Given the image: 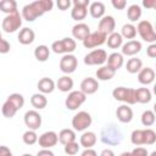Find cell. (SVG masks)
<instances>
[{
  "label": "cell",
  "instance_id": "83f0119b",
  "mask_svg": "<svg viewBox=\"0 0 156 156\" xmlns=\"http://www.w3.org/2000/svg\"><path fill=\"white\" fill-rule=\"evenodd\" d=\"M116 71H113L112 68H110L108 66H101L100 68L96 69L95 74H96V78L99 80H110L111 78H113Z\"/></svg>",
  "mask_w": 156,
  "mask_h": 156
},
{
  "label": "cell",
  "instance_id": "f907efd6",
  "mask_svg": "<svg viewBox=\"0 0 156 156\" xmlns=\"http://www.w3.org/2000/svg\"><path fill=\"white\" fill-rule=\"evenodd\" d=\"M143 6H145L146 9H154L156 7V0H144Z\"/></svg>",
  "mask_w": 156,
  "mask_h": 156
},
{
  "label": "cell",
  "instance_id": "3957f363",
  "mask_svg": "<svg viewBox=\"0 0 156 156\" xmlns=\"http://www.w3.org/2000/svg\"><path fill=\"white\" fill-rule=\"evenodd\" d=\"M136 28V32L139 33L140 38L147 43H151V44H155L156 41V33L154 30V27L151 24V22L144 20V21H140L138 23V26L135 27Z\"/></svg>",
  "mask_w": 156,
  "mask_h": 156
},
{
  "label": "cell",
  "instance_id": "f35d334b",
  "mask_svg": "<svg viewBox=\"0 0 156 156\" xmlns=\"http://www.w3.org/2000/svg\"><path fill=\"white\" fill-rule=\"evenodd\" d=\"M17 111H18V110H17L10 101H7V100L4 102L2 108H1V112H2L4 117H6V118H12V117L16 115Z\"/></svg>",
  "mask_w": 156,
  "mask_h": 156
},
{
  "label": "cell",
  "instance_id": "52a82bcc",
  "mask_svg": "<svg viewBox=\"0 0 156 156\" xmlns=\"http://www.w3.org/2000/svg\"><path fill=\"white\" fill-rule=\"evenodd\" d=\"M91 116L85 112V111H79L78 113H76L72 118V127L74 130L77 132H82L85 130L88 127H90L91 124Z\"/></svg>",
  "mask_w": 156,
  "mask_h": 156
},
{
  "label": "cell",
  "instance_id": "6f0895ef",
  "mask_svg": "<svg viewBox=\"0 0 156 156\" xmlns=\"http://www.w3.org/2000/svg\"><path fill=\"white\" fill-rule=\"evenodd\" d=\"M22 156H32V155H30V154H23Z\"/></svg>",
  "mask_w": 156,
  "mask_h": 156
},
{
  "label": "cell",
  "instance_id": "8992f818",
  "mask_svg": "<svg viewBox=\"0 0 156 156\" xmlns=\"http://www.w3.org/2000/svg\"><path fill=\"white\" fill-rule=\"evenodd\" d=\"M87 100V95L83 94L80 90H73L68 94V96L65 100V105L68 110L74 111L78 107H80Z\"/></svg>",
  "mask_w": 156,
  "mask_h": 156
},
{
  "label": "cell",
  "instance_id": "7c38bea8",
  "mask_svg": "<svg viewBox=\"0 0 156 156\" xmlns=\"http://www.w3.org/2000/svg\"><path fill=\"white\" fill-rule=\"evenodd\" d=\"M77 66H78L77 57L72 54H66L60 60V69L66 74H69V73L74 72Z\"/></svg>",
  "mask_w": 156,
  "mask_h": 156
},
{
  "label": "cell",
  "instance_id": "4fadbf2b",
  "mask_svg": "<svg viewBox=\"0 0 156 156\" xmlns=\"http://www.w3.org/2000/svg\"><path fill=\"white\" fill-rule=\"evenodd\" d=\"M24 123L30 130H37L41 126V116L35 110H29L24 113Z\"/></svg>",
  "mask_w": 156,
  "mask_h": 156
},
{
  "label": "cell",
  "instance_id": "d6a6232c",
  "mask_svg": "<svg viewBox=\"0 0 156 156\" xmlns=\"http://www.w3.org/2000/svg\"><path fill=\"white\" fill-rule=\"evenodd\" d=\"M50 55V50L46 45H38L34 49V56L39 62H45L49 58Z\"/></svg>",
  "mask_w": 156,
  "mask_h": 156
},
{
  "label": "cell",
  "instance_id": "5b68a950",
  "mask_svg": "<svg viewBox=\"0 0 156 156\" xmlns=\"http://www.w3.org/2000/svg\"><path fill=\"white\" fill-rule=\"evenodd\" d=\"M76 40L72 38H63L61 40H56L51 44V49L55 54H71L76 50Z\"/></svg>",
  "mask_w": 156,
  "mask_h": 156
},
{
  "label": "cell",
  "instance_id": "ee69618b",
  "mask_svg": "<svg viewBox=\"0 0 156 156\" xmlns=\"http://www.w3.org/2000/svg\"><path fill=\"white\" fill-rule=\"evenodd\" d=\"M130 156H149V154H147V150L145 147L136 146L135 149H133L130 151Z\"/></svg>",
  "mask_w": 156,
  "mask_h": 156
},
{
  "label": "cell",
  "instance_id": "e575fe53",
  "mask_svg": "<svg viewBox=\"0 0 156 156\" xmlns=\"http://www.w3.org/2000/svg\"><path fill=\"white\" fill-rule=\"evenodd\" d=\"M127 16H128V20L132 21V22H136L140 17H141V7L136 4H133L128 7L127 10Z\"/></svg>",
  "mask_w": 156,
  "mask_h": 156
},
{
  "label": "cell",
  "instance_id": "74e56055",
  "mask_svg": "<svg viewBox=\"0 0 156 156\" xmlns=\"http://www.w3.org/2000/svg\"><path fill=\"white\" fill-rule=\"evenodd\" d=\"M130 141L132 144L140 146L144 145V129H135L130 134Z\"/></svg>",
  "mask_w": 156,
  "mask_h": 156
},
{
  "label": "cell",
  "instance_id": "681fc988",
  "mask_svg": "<svg viewBox=\"0 0 156 156\" xmlns=\"http://www.w3.org/2000/svg\"><path fill=\"white\" fill-rule=\"evenodd\" d=\"M0 156H13L10 149L5 145H0Z\"/></svg>",
  "mask_w": 156,
  "mask_h": 156
},
{
  "label": "cell",
  "instance_id": "7dc6e473",
  "mask_svg": "<svg viewBox=\"0 0 156 156\" xmlns=\"http://www.w3.org/2000/svg\"><path fill=\"white\" fill-rule=\"evenodd\" d=\"M69 6H71V1L69 0H58L57 1V7L61 11H65V10L69 9Z\"/></svg>",
  "mask_w": 156,
  "mask_h": 156
},
{
  "label": "cell",
  "instance_id": "ba28073f",
  "mask_svg": "<svg viewBox=\"0 0 156 156\" xmlns=\"http://www.w3.org/2000/svg\"><path fill=\"white\" fill-rule=\"evenodd\" d=\"M88 5H90L89 0H73V9L71 10V17L76 21L84 20L88 13Z\"/></svg>",
  "mask_w": 156,
  "mask_h": 156
},
{
  "label": "cell",
  "instance_id": "9a60e30c",
  "mask_svg": "<svg viewBox=\"0 0 156 156\" xmlns=\"http://www.w3.org/2000/svg\"><path fill=\"white\" fill-rule=\"evenodd\" d=\"M115 27H116V22L115 18L112 16H104L100 21H99V26H98V30L104 33L105 35H110L111 33L115 32Z\"/></svg>",
  "mask_w": 156,
  "mask_h": 156
},
{
  "label": "cell",
  "instance_id": "4316f807",
  "mask_svg": "<svg viewBox=\"0 0 156 156\" xmlns=\"http://www.w3.org/2000/svg\"><path fill=\"white\" fill-rule=\"evenodd\" d=\"M57 136H58V141L61 144H63V145H67L69 143L76 141V133H74V130L68 129V128L67 129H62L57 134Z\"/></svg>",
  "mask_w": 156,
  "mask_h": 156
},
{
  "label": "cell",
  "instance_id": "11a10c76",
  "mask_svg": "<svg viewBox=\"0 0 156 156\" xmlns=\"http://www.w3.org/2000/svg\"><path fill=\"white\" fill-rule=\"evenodd\" d=\"M119 156H130V152H129V151H124V152H122Z\"/></svg>",
  "mask_w": 156,
  "mask_h": 156
},
{
  "label": "cell",
  "instance_id": "680465c9",
  "mask_svg": "<svg viewBox=\"0 0 156 156\" xmlns=\"http://www.w3.org/2000/svg\"><path fill=\"white\" fill-rule=\"evenodd\" d=\"M0 39H2V37H1V32H0Z\"/></svg>",
  "mask_w": 156,
  "mask_h": 156
},
{
  "label": "cell",
  "instance_id": "9f6ffc18",
  "mask_svg": "<svg viewBox=\"0 0 156 156\" xmlns=\"http://www.w3.org/2000/svg\"><path fill=\"white\" fill-rule=\"evenodd\" d=\"M150 156H156V151H152V152H151V155H150Z\"/></svg>",
  "mask_w": 156,
  "mask_h": 156
},
{
  "label": "cell",
  "instance_id": "7402d4cb",
  "mask_svg": "<svg viewBox=\"0 0 156 156\" xmlns=\"http://www.w3.org/2000/svg\"><path fill=\"white\" fill-rule=\"evenodd\" d=\"M106 61H107V66L110 68H112L113 71L119 69L123 66V62H124L123 55L119 54V52H112L111 55L107 56V60Z\"/></svg>",
  "mask_w": 156,
  "mask_h": 156
},
{
  "label": "cell",
  "instance_id": "2e32d148",
  "mask_svg": "<svg viewBox=\"0 0 156 156\" xmlns=\"http://www.w3.org/2000/svg\"><path fill=\"white\" fill-rule=\"evenodd\" d=\"M98 89H99V82L95 78L87 77L80 83V91L85 95H91V94L96 93Z\"/></svg>",
  "mask_w": 156,
  "mask_h": 156
},
{
  "label": "cell",
  "instance_id": "f546056e",
  "mask_svg": "<svg viewBox=\"0 0 156 156\" xmlns=\"http://www.w3.org/2000/svg\"><path fill=\"white\" fill-rule=\"evenodd\" d=\"M151 100V91L147 88H139L135 89V102L146 104Z\"/></svg>",
  "mask_w": 156,
  "mask_h": 156
},
{
  "label": "cell",
  "instance_id": "f6af8a7d",
  "mask_svg": "<svg viewBox=\"0 0 156 156\" xmlns=\"http://www.w3.org/2000/svg\"><path fill=\"white\" fill-rule=\"evenodd\" d=\"M10 49H11L10 43L5 39H0V54H7Z\"/></svg>",
  "mask_w": 156,
  "mask_h": 156
},
{
  "label": "cell",
  "instance_id": "ab89813d",
  "mask_svg": "<svg viewBox=\"0 0 156 156\" xmlns=\"http://www.w3.org/2000/svg\"><path fill=\"white\" fill-rule=\"evenodd\" d=\"M141 123L145 127H151L155 123V113L151 110H146L141 115Z\"/></svg>",
  "mask_w": 156,
  "mask_h": 156
},
{
  "label": "cell",
  "instance_id": "d4e9b609",
  "mask_svg": "<svg viewBox=\"0 0 156 156\" xmlns=\"http://www.w3.org/2000/svg\"><path fill=\"white\" fill-rule=\"evenodd\" d=\"M89 12L93 18H102L105 15V5L101 1H94L90 4Z\"/></svg>",
  "mask_w": 156,
  "mask_h": 156
},
{
  "label": "cell",
  "instance_id": "30bf717a",
  "mask_svg": "<svg viewBox=\"0 0 156 156\" xmlns=\"http://www.w3.org/2000/svg\"><path fill=\"white\" fill-rule=\"evenodd\" d=\"M107 60V54L104 49H95L84 56V63L88 66L102 65Z\"/></svg>",
  "mask_w": 156,
  "mask_h": 156
},
{
  "label": "cell",
  "instance_id": "c3c4849f",
  "mask_svg": "<svg viewBox=\"0 0 156 156\" xmlns=\"http://www.w3.org/2000/svg\"><path fill=\"white\" fill-rule=\"evenodd\" d=\"M146 55L151 58L156 57V44H150L149 48L146 49Z\"/></svg>",
  "mask_w": 156,
  "mask_h": 156
},
{
  "label": "cell",
  "instance_id": "6da1fadb",
  "mask_svg": "<svg viewBox=\"0 0 156 156\" xmlns=\"http://www.w3.org/2000/svg\"><path fill=\"white\" fill-rule=\"evenodd\" d=\"M54 2L51 0H37L30 4H27L22 9V18L27 22H33L38 17L43 16L45 12L52 10Z\"/></svg>",
  "mask_w": 156,
  "mask_h": 156
},
{
  "label": "cell",
  "instance_id": "484cf974",
  "mask_svg": "<svg viewBox=\"0 0 156 156\" xmlns=\"http://www.w3.org/2000/svg\"><path fill=\"white\" fill-rule=\"evenodd\" d=\"M56 87L62 93H68L72 90L73 88V79L69 77V76H63L61 78H58L57 83H56Z\"/></svg>",
  "mask_w": 156,
  "mask_h": 156
},
{
  "label": "cell",
  "instance_id": "277c9868",
  "mask_svg": "<svg viewBox=\"0 0 156 156\" xmlns=\"http://www.w3.org/2000/svg\"><path fill=\"white\" fill-rule=\"evenodd\" d=\"M21 26H22V16L17 11V12H13L11 15H6V17L2 20L1 28L6 33H13L17 29H20Z\"/></svg>",
  "mask_w": 156,
  "mask_h": 156
},
{
  "label": "cell",
  "instance_id": "9c48e42d",
  "mask_svg": "<svg viewBox=\"0 0 156 156\" xmlns=\"http://www.w3.org/2000/svg\"><path fill=\"white\" fill-rule=\"evenodd\" d=\"M101 140L102 143L108 144V145L118 144L122 140V133L119 132V129L115 127H106L101 132Z\"/></svg>",
  "mask_w": 156,
  "mask_h": 156
},
{
  "label": "cell",
  "instance_id": "1f68e13d",
  "mask_svg": "<svg viewBox=\"0 0 156 156\" xmlns=\"http://www.w3.org/2000/svg\"><path fill=\"white\" fill-rule=\"evenodd\" d=\"M0 11L6 15L17 12V2L15 0H1L0 1Z\"/></svg>",
  "mask_w": 156,
  "mask_h": 156
},
{
  "label": "cell",
  "instance_id": "f5cc1de1",
  "mask_svg": "<svg viewBox=\"0 0 156 156\" xmlns=\"http://www.w3.org/2000/svg\"><path fill=\"white\" fill-rule=\"evenodd\" d=\"M80 156H98V154H96V151L93 150V149H85V150L82 152Z\"/></svg>",
  "mask_w": 156,
  "mask_h": 156
},
{
  "label": "cell",
  "instance_id": "bcb514c9",
  "mask_svg": "<svg viewBox=\"0 0 156 156\" xmlns=\"http://www.w3.org/2000/svg\"><path fill=\"white\" fill-rule=\"evenodd\" d=\"M111 4H112V6H113L115 9H117V10H123V9L127 6L126 0H112Z\"/></svg>",
  "mask_w": 156,
  "mask_h": 156
},
{
  "label": "cell",
  "instance_id": "ffe728a7",
  "mask_svg": "<svg viewBox=\"0 0 156 156\" xmlns=\"http://www.w3.org/2000/svg\"><path fill=\"white\" fill-rule=\"evenodd\" d=\"M154 79H155V71L150 67L141 68L138 72V80H139V83H141L144 85L151 84L154 82Z\"/></svg>",
  "mask_w": 156,
  "mask_h": 156
},
{
  "label": "cell",
  "instance_id": "7bdbcfd3",
  "mask_svg": "<svg viewBox=\"0 0 156 156\" xmlns=\"http://www.w3.org/2000/svg\"><path fill=\"white\" fill-rule=\"evenodd\" d=\"M79 147H80V146L78 145V143H76V141L69 143V144L65 145V154H66L67 156H73V155L78 154Z\"/></svg>",
  "mask_w": 156,
  "mask_h": 156
},
{
  "label": "cell",
  "instance_id": "ac0fdd59",
  "mask_svg": "<svg viewBox=\"0 0 156 156\" xmlns=\"http://www.w3.org/2000/svg\"><path fill=\"white\" fill-rule=\"evenodd\" d=\"M90 28L88 24L85 23H77L76 26H73L72 28V35L74 39H78V40H84L89 34H90Z\"/></svg>",
  "mask_w": 156,
  "mask_h": 156
},
{
  "label": "cell",
  "instance_id": "44dd1931",
  "mask_svg": "<svg viewBox=\"0 0 156 156\" xmlns=\"http://www.w3.org/2000/svg\"><path fill=\"white\" fill-rule=\"evenodd\" d=\"M18 41L23 45H29L34 41V38H35V33L32 28H28V27H24L20 30L18 33Z\"/></svg>",
  "mask_w": 156,
  "mask_h": 156
},
{
  "label": "cell",
  "instance_id": "60d3db41",
  "mask_svg": "<svg viewBox=\"0 0 156 156\" xmlns=\"http://www.w3.org/2000/svg\"><path fill=\"white\" fill-rule=\"evenodd\" d=\"M22 139H23V143H24V144H27V145H33V144H35V143L38 141V135H37L35 130L28 129L27 132L23 133Z\"/></svg>",
  "mask_w": 156,
  "mask_h": 156
},
{
  "label": "cell",
  "instance_id": "d6986e66",
  "mask_svg": "<svg viewBox=\"0 0 156 156\" xmlns=\"http://www.w3.org/2000/svg\"><path fill=\"white\" fill-rule=\"evenodd\" d=\"M141 50V43L138 40H129L122 45V55L134 56Z\"/></svg>",
  "mask_w": 156,
  "mask_h": 156
},
{
  "label": "cell",
  "instance_id": "836d02e7",
  "mask_svg": "<svg viewBox=\"0 0 156 156\" xmlns=\"http://www.w3.org/2000/svg\"><path fill=\"white\" fill-rule=\"evenodd\" d=\"M126 68L129 73L134 74V73H138L141 68H143V62L140 58L138 57H132L127 61V65H126Z\"/></svg>",
  "mask_w": 156,
  "mask_h": 156
},
{
  "label": "cell",
  "instance_id": "f1b7e54d",
  "mask_svg": "<svg viewBox=\"0 0 156 156\" xmlns=\"http://www.w3.org/2000/svg\"><path fill=\"white\" fill-rule=\"evenodd\" d=\"M30 104L34 108L37 110H43L48 105V99L45 98L44 94H33L32 98H30Z\"/></svg>",
  "mask_w": 156,
  "mask_h": 156
},
{
  "label": "cell",
  "instance_id": "7a4b0ae2",
  "mask_svg": "<svg viewBox=\"0 0 156 156\" xmlns=\"http://www.w3.org/2000/svg\"><path fill=\"white\" fill-rule=\"evenodd\" d=\"M112 96L117 101H122L126 105H134L135 104V89H133V88L117 87L113 89Z\"/></svg>",
  "mask_w": 156,
  "mask_h": 156
},
{
  "label": "cell",
  "instance_id": "4dcf8cb0",
  "mask_svg": "<svg viewBox=\"0 0 156 156\" xmlns=\"http://www.w3.org/2000/svg\"><path fill=\"white\" fill-rule=\"evenodd\" d=\"M106 41H107V46H108V48H111V49H118L119 46H122L123 38H122V35H121L119 33L113 32V33H111V34L107 37Z\"/></svg>",
  "mask_w": 156,
  "mask_h": 156
},
{
  "label": "cell",
  "instance_id": "cb8c5ba5",
  "mask_svg": "<svg viewBox=\"0 0 156 156\" xmlns=\"http://www.w3.org/2000/svg\"><path fill=\"white\" fill-rule=\"evenodd\" d=\"M96 134L94 132H84L79 139L80 141V146H83L84 149H91L95 143H96Z\"/></svg>",
  "mask_w": 156,
  "mask_h": 156
},
{
  "label": "cell",
  "instance_id": "8d00e7d4",
  "mask_svg": "<svg viewBox=\"0 0 156 156\" xmlns=\"http://www.w3.org/2000/svg\"><path fill=\"white\" fill-rule=\"evenodd\" d=\"M7 101H10L17 110H21L24 105V98H23V95L18 94V93H13V94L9 95Z\"/></svg>",
  "mask_w": 156,
  "mask_h": 156
},
{
  "label": "cell",
  "instance_id": "b9f144b4",
  "mask_svg": "<svg viewBox=\"0 0 156 156\" xmlns=\"http://www.w3.org/2000/svg\"><path fill=\"white\" fill-rule=\"evenodd\" d=\"M156 141V133L150 129L146 128L144 129V145H152Z\"/></svg>",
  "mask_w": 156,
  "mask_h": 156
},
{
  "label": "cell",
  "instance_id": "8fae6325",
  "mask_svg": "<svg viewBox=\"0 0 156 156\" xmlns=\"http://www.w3.org/2000/svg\"><path fill=\"white\" fill-rule=\"evenodd\" d=\"M106 39H107V35H105L104 33L96 30V32L90 33V34L83 40V46L87 48V49H93V48L100 46V45H102L104 43H106Z\"/></svg>",
  "mask_w": 156,
  "mask_h": 156
},
{
  "label": "cell",
  "instance_id": "db71d44e",
  "mask_svg": "<svg viewBox=\"0 0 156 156\" xmlns=\"http://www.w3.org/2000/svg\"><path fill=\"white\" fill-rule=\"evenodd\" d=\"M100 156H115V152L111 149H104L100 154Z\"/></svg>",
  "mask_w": 156,
  "mask_h": 156
},
{
  "label": "cell",
  "instance_id": "e0dca14e",
  "mask_svg": "<svg viewBox=\"0 0 156 156\" xmlns=\"http://www.w3.org/2000/svg\"><path fill=\"white\" fill-rule=\"evenodd\" d=\"M116 116H117L119 122L129 123L133 119V110L128 105H121L116 110Z\"/></svg>",
  "mask_w": 156,
  "mask_h": 156
},
{
  "label": "cell",
  "instance_id": "603a6c76",
  "mask_svg": "<svg viewBox=\"0 0 156 156\" xmlns=\"http://www.w3.org/2000/svg\"><path fill=\"white\" fill-rule=\"evenodd\" d=\"M37 87H38V89H39V91H40L41 94H50V93H52L54 89H55V82H54L51 78L44 77V78H41V79L38 82Z\"/></svg>",
  "mask_w": 156,
  "mask_h": 156
},
{
  "label": "cell",
  "instance_id": "816d5d0a",
  "mask_svg": "<svg viewBox=\"0 0 156 156\" xmlns=\"http://www.w3.org/2000/svg\"><path fill=\"white\" fill-rule=\"evenodd\" d=\"M37 156H55V155H54V152H52L51 150H49V149H41L40 151H38Z\"/></svg>",
  "mask_w": 156,
  "mask_h": 156
},
{
  "label": "cell",
  "instance_id": "d590c367",
  "mask_svg": "<svg viewBox=\"0 0 156 156\" xmlns=\"http://www.w3.org/2000/svg\"><path fill=\"white\" fill-rule=\"evenodd\" d=\"M119 34L122 35V38H126V39H134L135 35H136V28H135V26H133L132 23L123 24V27H122Z\"/></svg>",
  "mask_w": 156,
  "mask_h": 156
},
{
  "label": "cell",
  "instance_id": "5bb4252c",
  "mask_svg": "<svg viewBox=\"0 0 156 156\" xmlns=\"http://www.w3.org/2000/svg\"><path fill=\"white\" fill-rule=\"evenodd\" d=\"M58 141V136L55 132L52 130H49V132H45L43 133L39 138H38V143H39V146H41L43 149H50L52 146H55Z\"/></svg>",
  "mask_w": 156,
  "mask_h": 156
}]
</instances>
